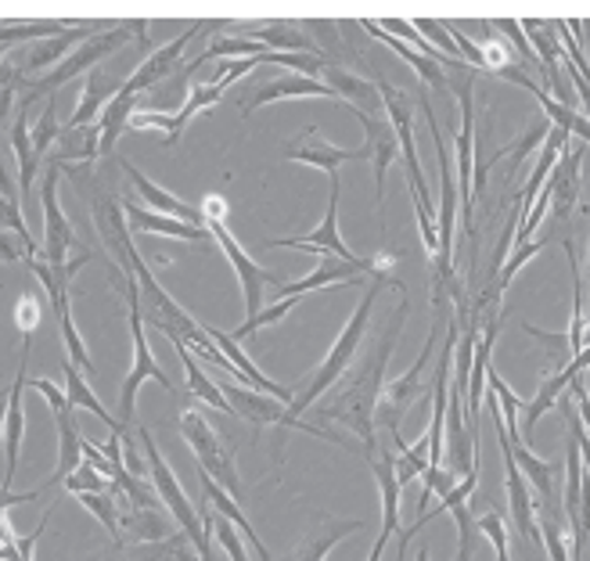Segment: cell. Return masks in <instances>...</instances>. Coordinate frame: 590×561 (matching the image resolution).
Instances as JSON below:
<instances>
[{
	"label": "cell",
	"instance_id": "1",
	"mask_svg": "<svg viewBox=\"0 0 590 561\" xmlns=\"http://www.w3.org/2000/svg\"><path fill=\"white\" fill-rule=\"evenodd\" d=\"M408 313H411V303H408V292H403L397 313L389 317L382 335H378L375 343H371L367 357L332 385L335 396L327 400V403H313V417H318V422H338V425H346L349 433L360 439L364 458L378 447L375 407H378V400H382L386 371H389L392 349H397V338L403 332V321H408Z\"/></svg>",
	"mask_w": 590,
	"mask_h": 561
},
{
	"label": "cell",
	"instance_id": "2",
	"mask_svg": "<svg viewBox=\"0 0 590 561\" xmlns=\"http://www.w3.org/2000/svg\"><path fill=\"white\" fill-rule=\"evenodd\" d=\"M389 284H392V289H403V284H400L397 278H389V273H382V278H371V284H367V292H364V299H360V306L353 310V317L346 321L343 335H338L335 346L327 349V357L321 360V368L313 371L310 382L299 389V396L288 403V414L303 417V414L313 407V403H321V396L332 393V385L349 371V363L357 360V349H360L364 335H367V324H371V310H375V303H378V295H382V289H389Z\"/></svg>",
	"mask_w": 590,
	"mask_h": 561
},
{
	"label": "cell",
	"instance_id": "3",
	"mask_svg": "<svg viewBox=\"0 0 590 561\" xmlns=\"http://www.w3.org/2000/svg\"><path fill=\"white\" fill-rule=\"evenodd\" d=\"M126 44L152 47L148 19H130V22H123V25H109V30L94 33V36H90V41H84L80 47H76L69 58H62L47 76H41V80H33V83H25V80H22L25 98L33 101V98H41V94H55L58 87H65L69 80H76V76L94 72L98 65L112 55V51H120V47H126Z\"/></svg>",
	"mask_w": 590,
	"mask_h": 561
},
{
	"label": "cell",
	"instance_id": "4",
	"mask_svg": "<svg viewBox=\"0 0 590 561\" xmlns=\"http://www.w3.org/2000/svg\"><path fill=\"white\" fill-rule=\"evenodd\" d=\"M137 442H141V450H144V464H148V482H152L155 497H159V501L169 507V515H174L177 529L191 540L199 561H213V547H209V537H205L209 526L202 521V507H194L188 493H183V486L177 482L174 468L166 464L159 442H155V436H152L148 425L137 428Z\"/></svg>",
	"mask_w": 590,
	"mask_h": 561
},
{
	"label": "cell",
	"instance_id": "5",
	"mask_svg": "<svg viewBox=\"0 0 590 561\" xmlns=\"http://www.w3.org/2000/svg\"><path fill=\"white\" fill-rule=\"evenodd\" d=\"M422 112L428 120V134L432 145H436V159H439V213H436V234H439V253L432 259V270H436V289H432V306L443 303V292L454 281V224H457V180H454V166L447 145H443L436 112H432L428 98H422Z\"/></svg>",
	"mask_w": 590,
	"mask_h": 561
},
{
	"label": "cell",
	"instance_id": "6",
	"mask_svg": "<svg viewBox=\"0 0 590 561\" xmlns=\"http://www.w3.org/2000/svg\"><path fill=\"white\" fill-rule=\"evenodd\" d=\"M177 428L183 442L191 447L199 472H205L220 490L231 493L234 501H242V475H238V464H234V450L227 447V439L209 425V417L202 411H183Z\"/></svg>",
	"mask_w": 590,
	"mask_h": 561
},
{
	"label": "cell",
	"instance_id": "7",
	"mask_svg": "<svg viewBox=\"0 0 590 561\" xmlns=\"http://www.w3.org/2000/svg\"><path fill=\"white\" fill-rule=\"evenodd\" d=\"M123 278V292H126V306H130V335H134V368H130L126 382L120 389V425L126 428L137 414V393L144 382H159L166 393H177V385L169 382V374L159 368V360L148 349V335H144V321H141V295H137V281L134 273H120Z\"/></svg>",
	"mask_w": 590,
	"mask_h": 561
},
{
	"label": "cell",
	"instance_id": "8",
	"mask_svg": "<svg viewBox=\"0 0 590 561\" xmlns=\"http://www.w3.org/2000/svg\"><path fill=\"white\" fill-rule=\"evenodd\" d=\"M216 385H220V393H224V400L231 403V414H238L242 422H248L253 428L278 425L281 433H285V428H296V433L318 436L324 442H335V447H349V442L338 436V433H332V428H321V425L303 422V417H292L281 400H274L267 393H256V389H248L242 382H231V378H220Z\"/></svg>",
	"mask_w": 590,
	"mask_h": 561
},
{
	"label": "cell",
	"instance_id": "9",
	"mask_svg": "<svg viewBox=\"0 0 590 561\" xmlns=\"http://www.w3.org/2000/svg\"><path fill=\"white\" fill-rule=\"evenodd\" d=\"M439 332H443V303H436V321H432V332H428V338H425L422 354H418V360L411 363V371L400 374L397 382H386V385H382V400H378V407H375V433H378V428H386L392 439L400 436L403 414H408L414 403H418V396L425 393L422 378H425L428 363H432V349H436V343L443 338Z\"/></svg>",
	"mask_w": 590,
	"mask_h": 561
},
{
	"label": "cell",
	"instance_id": "10",
	"mask_svg": "<svg viewBox=\"0 0 590 561\" xmlns=\"http://www.w3.org/2000/svg\"><path fill=\"white\" fill-rule=\"evenodd\" d=\"M205 231H209V238L224 249L227 263L234 267V278H238L242 295H245V313L248 317H256L259 306H264V289L267 284H281V278L278 273H270L267 267H259L256 259L248 256L238 242H234V234L224 227V220H205Z\"/></svg>",
	"mask_w": 590,
	"mask_h": 561
},
{
	"label": "cell",
	"instance_id": "11",
	"mask_svg": "<svg viewBox=\"0 0 590 561\" xmlns=\"http://www.w3.org/2000/svg\"><path fill=\"white\" fill-rule=\"evenodd\" d=\"M205 19H194L188 30H183L177 41H169V44H163V47H155L148 58H144L137 69H134V76H126L123 80V87H120V94H126V98H141V94H148V90H155L159 83H166L169 76H174V69L183 61V55H188V44L199 36L202 30H205Z\"/></svg>",
	"mask_w": 590,
	"mask_h": 561
},
{
	"label": "cell",
	"instance_id": "12",
	"mask_svg": "<svg viewBox=\"0 0 590 561\" xmlns=\"http://www.w3.org/2000/svg\"><path fill=\"white\" fill-rule=\"evenodd\" d=\"M327 180H332V194H327V213L321 220V227H313L310 234H299V238H270L267 242L270 249H307V253H318V256L346 259V263L360 259L346 249L343 234H338V199H343V180H338V173H332Z\"/></svg>",
	"mask_w": 590,
	"mask_h": 561
},
{
	"label": "cell",
	"instance_id": "13",
	"mask_svg": "<svg viewBox=\"0 0 590 561\" xmlns=\"http://www.w3.org/2000/svg\"><path fill=\"white\" fill-rule=\"evenodd\" d=\"M58 173L62 166H51L47 177H44V188H41V202H44V263L47 267H65L69 263V249L76 245V231L69 224V216L62 213L58 205Z\"/></svg>",
	"mask_w": 590,
	"mask_h": 561
},
{
	"label": "cell",
	"instance_id": "14",
	"mask_svg": "<svg viewBox=\"0 0 590 561\" xmlns=\"http://www.w3.org/2000/svg\"><path fill=\"white\" fill-rule=\"evenodd\" d=\"M583 152L587 148H572V141L566 148H561L555 169H550L547 177V191H550V216L558 220V224H569L572 209H576V199H580V173H583Z\"/></svg>",
	"mask_w": 590,
	"mask_h": 561
},
{
	"label": "cell",
	"instance_id": "15",
	"mask_svg": "<svg viewBox=\"0 0 590 561\" xmlns=\"http://www.w3.org/2000/svg\"><path fill=\"white\" fill-rule=\"evenodd\" d=\"M285 159L288 162H303V166H313V169H324L327 177L338 173L346 162H364L367 152L364 145L360 148H335L332 141L321 137L318 126H307V134L296 141V145L285 148Z\"/></svg>",
	"mask_w": 590,
	"mask_h": 561
},
{
	"label": "cell",
	"instance_id": "16",
	"mask_svg": "<svg viewBox=\"0 0 590 561\" xmlns=\"http://www.w3.org/2000/svg\"><path fill=\"white\" fill-rule=\"evenodd\" d=\"M25 368H30V335H25V343H22L15 382H11V389H8V414H4V453H8V472H4V490H11V482H15L19 453H22V436H25V411H22Z\"/></svg>",
	"mask_w": 590,
	"mask_h": 561
},
{
	"label": "cell",
	"instance_id": "17",
	"mask_svg": "<svg viewBox=\"0 0 590 561\" xmlns=\"http://www.w3.org/2000/svg\"><path fill=\"white\" fill-rule=\"evenodd\" d=\"M364 126V152L367 159L375 166V191H378V213H382V202H386V173L389 166L397 162L400 155V141L392 134V126L386 115H364V112H353Z\"/></svg>",
	"mask_w": 590,
	"mask_h": 561
},
{
	"label": "cell",
	"instance_id": "18",
	"mask_svg": "<svg viewBox=\"0 0 590 561\" xmlns=\"http://www.w3.org/2000/svg\"><path fill=\"white\" fill-rule=\"evenodd\" d=\"M590 368V346L587 349H580L566 368H561L558 374H550V378H544V385H541V393H536V400L526 407V417H522V428H519V436H522V442L533 450V428H536V422L555 407L558 403V396L566 393V389L572 385V378H580L583 371Z\"/></svg>",
	"mask_w": 590,
	"mask_h": 561
},
{
	"label": "cell",
	"instance_id": "19",
	"mask_svg": "<svg viewBox=\"0 0 590 561\" xmlns=\"http://www.w3.org/2000/svg\"><path fill=\"white\" fill-rule=\"evenodd\" d=\"M281 98H324V101L343 104L335 98V90L324 87L321 80H307V76H274L270 83H259L256 90H248V94L242 98V115L248 120L256 109H264V104H274Z\"/></svg>",
	"mask_w": 590,
	"mask_h": 561
},
{
	"label": "cell",
	"instance_id": "20",
	"mask_svg": "<svg viewBox=\"0 0 590 561\" xmlns=\"http://www.w3.org/2000/svg\"><path fill=\"white\" fill-rule=\"evenodd\" d=\"M120 162V169L130 177V184H134L137 191H141V199L148 202V209L152 213H163V216H174V220H180V224H191V227H205V213L199 205H188V202H180L177 194H169L166 188H159L155 180H148L141 173V169L130 162V159H115Z\"/></svg>",
	"mask_w": 590,
	"mask_h": 561
},
{
	"label": "cell",
	"instance_id": "21",
	"mask_svg": "<svg viewBox=\"0 0 590 561\" xmlns=\"http://www.w3.org/2000/svg\"><path fill=\"white\" fill-rule=\"evenodd\" d=\"M90 216H94V227H98V238L104 242V249H109L112 256H120L123 273H134V270H130V263H126L130 249H134V238H130L123 202L112 199V194H101V199L90 202Z\"/></svg>",
	"mask_w": 590,
	"mask_h": 561
},
{
	"label": "cell",
	"instance_id": "22",
	"mask_svg": "<svg viewBox=\"0 0 590 561\" xmlns=\"http://www.w3.org/2000/svg\"><path fill=\"white\" fill-rule=\"evenodd\" d=\"M321 76H324L321 83L335 90V98L343 101V109L364 112V115H382V98H378L375 80H364V76L349 72L346 65H327Z\"/></svg>",
	"mask_w": 590,
	"mask_h": 561
},
{
	"label": "cell",
	"instance_id": "23",
	"mask_svg": "<svg viewBox=\"0 0 590 561\" xmlns=\"http://www.w3.org/2000/svg\"><path fill=\"white\" fill-rule=\"evenodd\" d=\"M392 458H397V453L386 450L382 442L367 453V464H371L375 482H378V497H382V529H378V537H386V540H392L400 532V493H403L397 472H392Z\"/></svg>",
	"mask_w": 590,
	"mask_h": 561
},
{
	"label": "cell",
	"instance_id": "24",
	"mask_svg": "<svg viewBox=\"0 0 590 561\" xmlns=\"http://www.w3.org/2000/svg\"><path fill=\"white\" fill-rule=\"evenodd\" d=\"M497 328H501V317L487 321V328H482V338H476V354H471V371H468V389H465V400H468V425L471 433H476L479 425V407L482 400H487V371H490V360H493V343H497Z\"/></svg>",
	"mask_w": 590,
	"mask_h": 561
},
{
	"label": "cell",
	"instance_id": "25",
	"mask_svg": "<svg viewBox=\"0 0 590 561\" xmlns=\"http://www.w3.org/2000/svg\"><path fill=\"white\" fill-rule=\"evenodd\" d=\"M231 36H242V41H256L274 51H299V55H321L318 44L303 33V25L292 19H274L264 25H238Z\"/></svg>",
	"mask_w": 590,
	"mask_h": 561
},
{
	"label": "cell",
	"instance_id": "26",
	"mask_svg": "<svg viewBox=\"0 0 590 561\" xmlns=\"http://www.w3.org/2000/svg\"><path fill=\"white\" fill-rule=\"evenodd\" d=\"M115 501H120V529L123 540H137V543H166L174 540V521L159 515V507H130L126 497L112 486Z\"/></svg>",
	"mask_w": 590,
	"mask_h": 561
},
{
	"label": "cell",
	"instance_id": "27",
	"mask_svg": "<svg viewBox=\"0 0 590 561\" xmlns=\"http://www.w3.org/2000/svg\"><path fill=\"white\" fill-rule=\"evenodd\" d=\"M123 213H126V224H130V231L163 234V238L191 242V245H205V242H213V238H209V231H205V227L180 224V220H174V216L152 213V209H141V205H134V202H123Z\"/></svg>",
	"mask_w": 590,
	"mask_h": 561
},
{
	"label": "cell",
	"instance_id": "28",
	"mask_svg": "<svg viewBox=\"0 0 590 561\" xmlns=\"http://www.w3.org/2000/svg\"><path fill=\"white\" fill-rule=\"evenodd\" d=\"M101 30H109V25H69L65 33H58V36H51V41L36 44V47L30 51V58H25V69H30V72L55 69L62 58H69L76 47H80L84 41H90V36L101 33Z\"/></svg>",
	"mask_w": 590,
	"mask_h": 561
},
{
	"label": "cell",
	"instance_id": "29",
	"mask_svg": "<svg viewBox=\"0 0 590 561\" xmlns=\"http://www.w3.org/2000/svg\"><path fill=\"white\" fill-rule=\"evenodd\" d=\"M120 87H123V80H112V76H104L101 69H94V72L87 76L84 90H80V104H76L73 120L65 123L62 130H80V126L98 123V115L104 112V104L120 94Z\"/></svg>",
	"mask_w": 590,
	"mask_h": 561
},
{
	"label": "cell",
	"instance_id": "30",
	"mask_svg": "<svg viewBox=\"0 0 590 561\" xmlns=\"http://www.w3.org/2000/svg\"><path fill=\"white\" fill-rule=\"evenodd\" d=\"M199 490H202V497H205V504H209V512H213V515H220V518H227L231 526L238 529L242 537H245L248 543L256 547V554H259V558H264V561H274V558H270V551L264 547V537H256V529L248 526V518L238 512V501H234L231 493H224V490H220L216 482L209 479L205 472H199Z\"/></svg>",
	"mask_w": 590,
	"mask_h": 561
},
{
	"label": "cell",
	"instance_id": "31",
	"mask_svg": "<svg viewBox=\"0 0 590 561\" xmlns=\"http://www.w3.org/2000/svg\"><path fill=\"white\" fill-rule=\"evenodd\" d=\"M508 450H511V461H515V468L522 472V479H526L530 486H533L536 493H541V497H544L547 504L555 501L558 464H555V461H541L522 439H508Z\"/></svg>",
	"mask_w": 590,
	"mask_h": 561
},
{
	"label": "cell",
	"instance_id": "32",
	"mask_svg": "<svg viewBox=\"0 0 590 561\" xmlns=\"http://www.w3.org/2000/svg\"><path fill=\"white\" fill-rule=\"evenodd\" d=\"M360 25H364V30H367V33H371V36H375V41H382L386 47H392V51H397V55H400L403 61H408V65H411V69H414L418 76H422V80H425L428 87H436V90H439V94H450V90H447V69H443V65H439V61H432V58H425V55H418V51H414V47H408V44H403V41H397V36H389V33H382V30H378V25H375L371 19H360Z\"/></svg>",
	"mask_w": 590,
	"mask_h": 561
},
{
	"label": "cell",
	"instance_id": "33",
	"mask_svg": "<svg viewBox=\"0 0 590 561\" xmlns=\"http://www.w3.org/2000/svg\"><path fill=\"white\" fill-rule=\"evenodd\" d=\"M11 152L19 159V205L33 194V177L41 169V159L33 155V141H30V115L19 109V120L11 126Z\"/></svg>",
	"mask_w": 590,
	"mask_h": 561
},
{
	"label": "cell",
	"instance_id": "34",
	"mask_svg": "<svg viewBox=\"0 0 590 561\" xmlns=\"http://www.w3.org/2000/svg\"><path fill=\"white\" fill-rule=\"evenodd\" d=\"M169 343H174V349H177V357L183 360V371H188V389H191V396H199V400H205L209 407L213 411H220V414H231V403L224 400V393H220V385L209 378L202 368H199V360H194V354L188 346L180 343V338H174L169 335Z\"/></svg>",
	"mask_w": 590,
	"mask_h": 561
},
{
	"label": "cell",
	"instance_id": "35",
	"mask_svg": "<svg viewBox=\"0 0 590 561\" xmlns=\"http://www.w3.org/2000/svg\"><path fill=\"white\" fill-rule=\"evenodd\" d=\"M137 98H126V94H115L109 104H104V112L98 115V155H112L115 141L126 130L130 115L137 112Z\"/></svg>",
	"mask_w": 590,
	"mask_h": 561
},
{
	"label": "cell",
	"instance_id": "36",
	"mask_svg": "<svg viewBox=\"0 0 590 561\" xmlns=\"http://www.w3.org/2000/svg\"><path fill=\"white\" fill-rule=\"evenodd\" d=\"M224 98V87H216V83H194L188 90V98H183L180 104V112H174V123H169V134H166V148H174L180 134L188 130V123L199 115L202 109H213V104Z\"/></svg>",
	"mask_w": 590,
	"mask_h": 561
},
{
	"label": "cell",
	"instance_id": "37",
	"mask_svg": "<svg viewBox=\"0 0 590 561\" xmlns=\"http://www.w3.org/2000/svg\"><path fill=\"white\" fill-rule=\"evenodd\" d=\"M65 400H69V407H84V411H90L98 417V422H104L112 428V436H120V439H126V428L120 425V422H112V414L101 407L98 403V396L90 393V385L84 382V374L73 368V363H65Z\"/></svg>",
	"mask_w": 590,
	"mask_h": 561
},
{
	"label": "cell",
	"instance_id": "38",
	"mask_svg": "<svg viewBox=\"0 0 590 561\" xmlns=\"http://www.w3.org/2000/svg\"><path fill=\"white\" fill-rule=\"evenodd\" d=\"M357 529H364V521H357V518L327 521V526H324L321 532H310L307 543L299 547L296 558H288V561H324L327 554H332V547H335L338 540L349 537V532H357Z\"/></svg>",
	"mask_w": 590,
	"mask_h": 561
},
{
	"label": "cell",
	"instance_id": "39",
	"mask_svg": "<svg viewBox=\"0 0 590 561\" xmlns=\"http://www.w3.org/2000/svg\"><path fill=\"white\" fill-rule=\"evenodd\" d=\"M98 159V123L80 126V130H62L58 137V152H55V166H69V162H94Z\"/></svg>",
	"mask_w": 590,
	"mask_h": 561
},
{
	"label": "cell",
	"instance_id": "40",
	"mask_svg": "<svg viewBox=\"0 0 590 561\" xmlns=\"http://www.w3.org/2000/svg\"><path fill=\"white\" fill-rule=\"evenodd\" d=\"M55 317H58V328H62V343H65V354H69V363L80 374H90L94 378L98 368H94V360H90L87 354V346H84V338L80 332H76V321H73V310H69V299H62V303H55Z\"/></svg>",
	"mask_w": 590,
	"mask_h": 561
},
{
	"label": "cell",
	"instance_id": "41",
	"mask_svg": "<svg viewBox=\"0 0 590 561\" xmlns=\"http://www.w3.org/2000/svg\"><path fill=\"white\" fill-rule=\"evenodd\" d=\"M547 134H550V123L544 120V115H536V120L526 126V134H522V137L515 141V145H508V148H501V152H497L490 162H501L504 155H508V159H511V162H508V177H515V169H519L522 162H526V159H530V155H533L536 148L544 145V141H547ZM490 162H487V166H490Z\"/></svg>",
	"mask_w": 590,
	"mask_h": 561
},
{
	"label": "cell",
	"instance_id": "42",
	"mask_svg": "<svg viewBox=\"0 0 590 561\" xmlns=\"http://www.w3.org/2000/svg\"><path fill=\"white\" fill-rule=\"evenodd\" d=\"M90 515H94L104 529H109V537L115 543H123V529H120V501H115V493H84V497H76Z\"/></svg>",
	"mask_w": 590,
	"mask_h": 561
},
{
	"label": "cell",
	"instance_id": "43",
	"mask_svg": "<svg viewBox=\"0 0 590 561\" xmlns=\"http://www.w3.org/2000/svg\"><path fill=\"white\" fill-rule=\"evenodd\" d=\"M62 137V126H58V109H55V101H44V112H41V120H36V126H33V134H30V141H33V155L36 159H44L47 155V148L55 145V141Z\"/></svg>",
	"mask_w": 590,
	"mask_h": 561
},
{
	"label": "cell",
	"instance_id": "44",
	"mask_svg": "<svg viewBox=\"0 0 590 561\" xmlns=\"http://www.w3.org/2000/svg\"><path fill=\"white\" fill-rule=\"evenodd\" d=\"M522 332H526L536 346H544L547 349V357L550 363H558V368H566V363L572 360V346H569V335H555V332H541V328H533L530 321H522Z\"/></svg>",
	"mask_w": 590,
	"mask_h": 561
},
{
	"label": "cell",
	"instance_id": "45",
	"mask_svg": "<svg viewBox=\"0 0 590 561\" xmlns=\"http://www.w3.org/2000/svg\"><path fill=\"white\" fill-rule=\"evenodd\" d=\"M292 306H296V299H278V303H274L270 310H259L256 317H248L242 328H234L231 332V338L234 343H245L248 335H256L259 328H267V324H278V321H285L288 313H292Z\"/></svg>",
	"mask_w": 590,
	"mask_h": 561
},
{
	"label": "cell",
	"instance_id": "46",
	"mask_svg": "<svg viewBox=\"0 0 590 561\" xmlns=\"http://www.w3.org/2000/svg\"><path fill=\"white\" fill-rule=\"evenodd\" d=\"M544 245H547V238H541V242H526V245H515V249H511V259H508V263H504L501 270H497V284H493L490 292L501 295V292L508 289V284H511V278H515V273H519L522 267H526L530 259L544 249Z\"/></svg>",
	"mask_w": 590,
	"mask_h": 561
},
{
	"label": "cell",
	"instance_id": "47",
	"mask_svg": "<svg viewBox=\"0 0 590 561\" xmlns=\"http://www.w3.org/2000/svg\"><path fill=\"white\" fill-rule=\"evenodd\" d=\"M65 493H73V497H84V493H109L112 490V479H104L101 472H94L87 461H80V468L62 482Z\"/></svg>",
	"mask_w": 590,
	"mask_h": 561
},
{
	"label": "cell",
	"instance_id": "48",
	"mask_svg": "<svg viewBox=\"0 0 590 561\" xmlns=\"http://www.w3.org/2000/svg\"><path fill=\"white\" fill-rule=\"evenodd\" d=\"M457 482H461V479H457L454 472H447V468H443V464H432V468H425V475H422V501H418V507H428V501L432 497H447V493L457 486Z\"/></svg>",
	"mask_w": 590,
	"mask_h": 561
},
{
	"label": "cell",
	"instance_id": "49",
	"mask_svg": "<svg viewBox=\"0 0 590 561\" xmlns=\"http://www.w3.org/2000/svg\"><path fill=\"white\" fill-rule=\"evenodd\" d=\"M450 515H454V521H457V537H461V543H457V558H454V561H471V551H476V537H479L476 515L468 512V504L450 507Z\"/></svg>",
	"mask_w": 590,
	"mask_h": 561
},
{
	"label": "cell",
	"instance_id": "50",
	"mask_svg": "<svg viewBox=\"0 0 590 561\" xmlns=\"http://www.w3.org/2000/svg\"><path fill=\"white\" fill-rule=\"evenodd\" d=\"M536 529H541V540H544V547H547V558L550 561H569V554H566V537H561V526L555 518H541L536 521Z\"/></svg>",
	"mask_w": 590,
	"mask_h": 561
},
{
	"label": "cell",
	"instance_id": "51",
	"mask_svg": "<svg viewBox=\"0 0 590 561\" xmlns=\"http://www.w3.org/2000/svg\"><path fill=\"white\" fill-rule=\"evenodd\" d=\"M209 521H213V518H209ZM213 532H216V540L224 543V551H227V558H231V561H248V554H245V543L238 540V529H234L227 518H220V515H216V521H213Z\"/></svg>",
	"mask_w": 590,
	"mask_h": 561
},
{
	"label": "cell",
	"instance_id": "52",
	"mask_svg": "<svg viewBox=\"0 0 590 561\" xmlns=\"http://www.w3.org/2000/svg\"><path fill=\"white\" fill-rule=\"evenodd\" d=\"M44 490H30V493H11L0 486V515H8V507H19V504H33L36 497H41Z\"/></svg>",
	"mask_w": 590,
	"mask_h": 561
},
{
	"label": "cell",
	"instance_id": "53",
	"mask_svg": "<svg viewBox=\"0 0 590 561\" xmlns=\"http://www.w3.org/2000/svg\"><path fill=\"white\" fill-rule=\"evenodd\" d=\"M11 101H15V87H0V130H4V120L11 112Z\"/></svg>",
	"mask_w": 590,
	"mask_h": 561
},
{
	"label": "cell",
	"instance_id": "54",
	"mask_svg": "<svg viewBox=\"0 0 590 561\" xmlns=\"http://www.w3.org/2000/svg\"><path fill=\"white\" fill-rule=\"evenodd\" d=\"M4 414H8V393H0V439H4Z\"/></svg>",
	"mask_w": 590,
	"mask_h": 561
},
{
	"label": "cell",
	"instance_id": "55",
	"mask_svg": "<svg viewBox=\"0 0 590 561\" xmlns=\"http://www.w3.org/2000/svg\"><path fill=\"white\" fill-rule=\"evenodd\" d=\"M587 281H590V253H587ZM583 317H587V324H590V306L583 310Z\"/></svg>",
	"mask_w": 590,
	"mask_h": 561
},
{
	"label": "cell",
	"instance_id": "56",
	"mask_svg": "<svg viewBox=\"0 0 590 561\" xmlns=\"http://www.w3.org/2000/svg\"><path fill=\"white\" fill-rule=\"evenodd\" d=\"M580 343H583V349L590 346V324H587V328H583V338H580Z\"/></svg>",
	"mask_w": 590,
	"mask_h": 561
},
{
	"label": "cell",
	"instance_id": "57",
	"mask_svg": "<svg viewBox=\"0 0 590 561\" xmlns=\"http://www.w3.org/2000/svg\"><path fill=\"white\" fill-rule=\"evenodd\" d=\"M414 561H428V551H425V547H422V551H418V558Z\"/></svg>",
	"mask_w": 590,
	"mask_h": 561
},
{
	"label": "cell",
	"instance_id": "58",
	"mask_svg": "<svg viewBox=\"0 0 590 561\" xmlns=\"http://www.w3.org/2000/svg\"><path fill=\"white\" fill-rule=\"evenodd\" d=\"M403 558H408V554H400V551H397V561H403Z\"/></svg>",
	"mask_w": 590,
	"mask_h": 561
}]
</instances>
